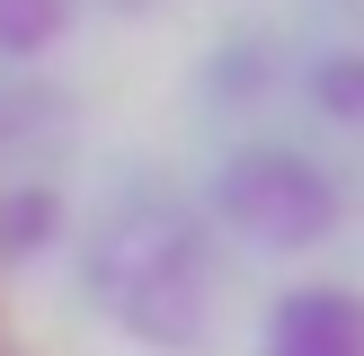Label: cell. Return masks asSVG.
Segmentation results:
<instances>
[{"instance_id":"cell-1","label":"cell","mask_w":364,"mask_h":356,"mask_svg":"<svg viewBox=\"0 0 364 356\" xmlns=\"http://www.w3.org/2000/svg\"><path fill=\"white\" fill-rule=\"evenodd\" d=\"M107 303L142 338H196L205 330V231L187 214H116L107 223Z\"/></svg>"},{"instance_id":"cell-2","label":"cell","mask_w":364,"mask_h":356,"mask_svg":"<svg viewBox=\"0 0 364 356\" xmlns=\"http://www.w3.org/2000/svg\"><path fill=\"white\" fill-rule=\"evenodd\" d=\"M223 223L240 241H267V249H311L338 231V178L311 169L302 152H240L223 169Z\"/></svg>"},{"instance_id":"cell-3","label":"cell","mask_w":364,"mask_h":356,"mask_svg":"<svg viewBox=\"0 0 364 356\" xmlns=\"http://www.w3.org/2000/svg\"><path fill=\"white\" fill-rule=\"evenodd\" d=\"M258 356H364V294L355 285H294L267 312Z\"/></svg>"},{"instance_id":"cell-4","label":"cell","mask_w":364,"mask_h":356,"mask_svg":"<svg viewBox=\"0 0 364 356\" xmlns=\"http://www.w3.org/2000/svg\"><path fill=\"white\" fill-rule=\"evenodd\" d=\"M71 9H80V0H0V53H9V63L53 53L71 36Z\"/></svg>"},{"instance_id":"cell-5","label":"cell","mask_w":364,"mask_h":356,"mask_svg":"<svg viewBox=\"0 0 364 356\" xmlns=\"http://www.w3.org/2000/svg\"><path fill=\"white\" fill-rule=\"evenodd\" d=\"M320 107H329V116H347V125H364V53L320 63Z\"/></svg>"},{"instance_id":"cell-6","label":"cell","mask_w":364,"mask_h":356,"mask_svg":"<svg viewBox=\"0 0 364 356\" xmlns=\"http://www.w3.org/2000/svg\"><path fill=\"white\" fill-rule=\"evenodd\" d=\"M0 356H36V347H18V330H9V312H0Z\"/></svg>"}]
</instances>
